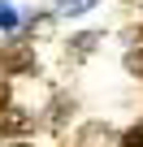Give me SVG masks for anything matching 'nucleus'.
<instances>
[{
    "label": "nucleus",
    "mask_w": 143,
    "mask_h": 147,
    "mask_svg": "<svg viewBox=\"0 0 143 147\" xmlns=\"http://www.w3.org/2000/svg\"><path fill=\"white\" fill-rule=\"evenodd\" d=\"M0 69L5 74H30V69H39L30 39H9L5 48H0Z\"/></svg>",
    "instance_id": "f257e3e1"
},
{
    "label": "nucleus",
    "mask_w": 143,
    "mask_h": 147,
    "mask_svg": "<svg viewBox=\"0 0 143 147\" xmlns=\"http://www.w3.org/2000/svg\"><path fill=\"white\" fill-rule=\"evenodd\" d=\"M96 43H100V30H83L74 43L65 48V61H69V65H83V61L91 56V48H96Z\"/></svg>",
    "instance_id": "7ed1b4c3"
},
{
    "label": "nucleus",
    "mask_w": 143,
    "mask_h": 147,
    "mask_svg": "<svg viewBox=\"0 0 143 147\" xmlns=\"http://www.w3.org/2000/svg\"><path fill=\"white\" fill-rule=\"evenodd\" d=\"M100 0H56V18H78L87 9H96Z\"/></svg>",
    "instance_id": "39448f33"
},
{
    "label": "nucleus",
    "mask_w": 143,
    "mask_h": 147,
    "mask_svg": "<svg viewBox=\"0 0 143 147\" xmlns=\"http://www.w3.org/2000/svg\"><path fill=\"white\" fill-rule=\"evenodd\" d=\"M18 26V13H13V5L9 0H0V30H13Z\"/></svg>",
    "instance_id": "6e6552de"
},
{
    "label": "nucleus",
    "mask_w": 143,
    "mask_h": 147,
    "mask_svg": "<svg viewBox=\"0 0 143 147\" xmlns=\"http://www.w3.org/2000/svg\"><path fill=\"white\" fill-rule=\"evenodd\" d=\"M121 147H143V121H134V125L121 134Z\"/></svg>",
    "instance_id": "0eeeda50"
},
{
    "label": "nucleus",
    "mask_w": 143,
    "mask_h": 147,
    "mask_svg": "<svg viewBox=\"0 0 143 147\" xmlns=\"http://www.w3.org/2000/svg\"><path fill=\"white\" fill-rule=\"evenodd\" d=\"M69 117H74V100H69V95H56L52 100V113H48V130H61Z\"/></svg>",
    "instance_id": "20e7f679"
},
{
    "label": "nucleus",
    "mask_w": 143,
    "mask_h": 147,
    "mask_svg": "<svg viewBox=\"0 0 143 147\" xmlns=\"http://www.w3.org/2000/svg\"><path fill=\"white\" fill-rule=\"evenodd\" d=\"M13 147H30V143H13Z\"/></svg>",
    "instance_id": "9b49d317"
},
{
    "label": "nucleus",
    "mask_w": 143,
    "mask_h": 147,
    "mask_svg": "<svg viewBox=\"0 0 143 147\" xmlns=\"http://www.w3.org/2000/svg\"><path fill=\"white\" fill-rule=\"evenodd\" d=\"M30 130V113L18 108V104H5L0 108V134H26Z\"/></svg>",
    "instance_id": "f03ea898"
},
{
    "label": "nucleus",
    "mask_w": 143,
    "mask_h": 147,
    "mask_svg": "<svg viewBox=\"0 0 143 147\" xmlns=\"http://www.w3.org/2000/svg\"><path fill=\"white\" fill-rule=\"evenodd\" d=\"M48 22H52V18H48V13H39V18H30V30H35V35H43V30H48Z\"/></svg>",
    "instance_id": "1a4fd4ad"
},
{
    "label": "nucleus",
    "mask_w": 143,
    "mask_h": 147,
    "mask_svg": "<svg viewBox=\"0 0 143 147\" xmlns=\"http://www.w3.org/2000/svg\"><path fill=\"white\" fill-rule=\"evenodd\" d=\"M126 69L134 74V78H143V48H130L126 52Z\"/></svg>",
    "instance_id": "423d86ee"
},
{
    "label": "nucleus",
    "mask_w": 143,
    "mask_h": 147,
    "mask_svg": "<svg viewBox=\"0 0 143 147\" xmlns=\"http://www.w3.org/2000/svg\"><path fill=\"white\" fill-rule=\"evenodd\" d=\"M9 104V91H5V82H0V108H5Z\"/></svg>",
    "instance_id": "9d476101"
}]
</instances>
